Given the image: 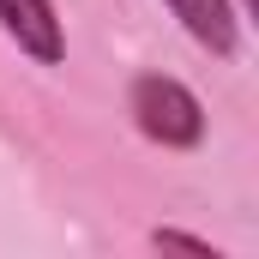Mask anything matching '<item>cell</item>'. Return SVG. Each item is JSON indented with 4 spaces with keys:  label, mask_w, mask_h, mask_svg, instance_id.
<instances>
[{
    "label": "cell",
    "mask_w": 259,
    "mask_h": 259,
    "mask_svg": "<svg viewBox=\"0 0 259 259\" xmlns=\"http://www.w3.org/2000/svg\"><path fill=\"white\" fill-rule=\"evenodd\" d=\"M163 6L175 12V24L193 36L205 55L229 61V55L241 49V6H235V0H163Z\"/></svg>",
    "instance_id": "3"
},
{
    "label": "cell",
    "mask_w": 259,
    "mask_h": 259,
    "mask_svg": "<svg viewBox=\"0 0 259 259\" xmlns=\"http://www.w3.org/2000/svg\"><path fill=\"white\" fill-rule=\"evenodd\" d=\"M151 247H181V253L217 259V247H211V241H199V235H187V229H151Z\"/></svg>",
    "instance_id": "4"
},
{
    "label": "cell",
    "mask_w": 259,
    "mask_h": 259,
    "mask_svg": "<svg viewBox=\"0 0 259 259\" xmlns=\"http://www.w3.org/2000/svg\"><path fill=\"white\" fill-rule=\"evenodd\" d=\"M235 6H241V18H247V12H253V0H235Z\"/></svg>",
    "instance_id": "5"
},
{
    "label": "cell",
    "mask_w": 259,
    "mask_h": 259,
    "mask_svg": "<svg viewBox=\"0 0 259 259\" xmlns=\"http://www.w3.org/2000/svg\"><path fill=\"white\" fill-rule=\"evenodd\" d=\"M127 115H133V127L145 133L151 145H163V151H193L199 139H205V109H199V97L181 78H169V72H139V78H133Z\"/></svg>",
    "instance_id": "1"
},
{
    "label": "cell",
    "mask_w": 259,
    "mask_h": 259,
    "mask_svg": "<svg viewBox=\"0 0 259 259\" xmlns=\"http://www.w3.org/2000/svg\"><path fill=\"white\" fill-rule=\"evenodd\" d=\"M0 30L18 42V55H30L36 66L66 61V30H61L55 0H0Z\"/></svg>",
    "instance_id": "2"
}]
</instances>
